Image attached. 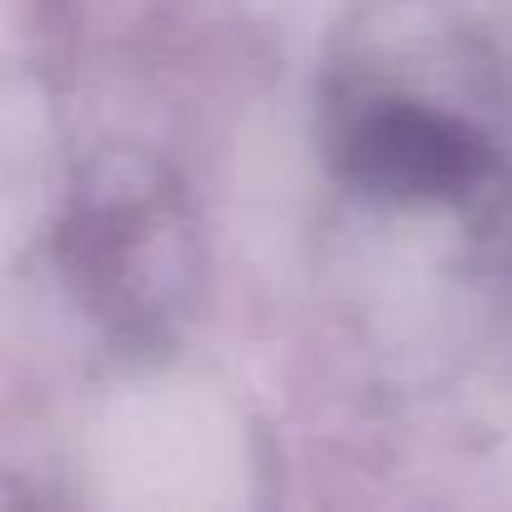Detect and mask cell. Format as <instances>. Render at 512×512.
<instances>
[{
    "label": "cell",
    "instance_id": "cell-1",
    "mask_svg": "<svg viewBox=\"0 0 512 512\" xmlns=\"http://www.w3.org/2000/svg\"><path fill=\"white\" fill-rule=\"evenodd\" d=\"M467 171H472L467 141L452 126L412 116V111L367 121L357 141V176L387 191H437V186L467 181Z\"/></svg>",
    "mask_w": 512,
    "mask_h": 512
}]
</instances>
